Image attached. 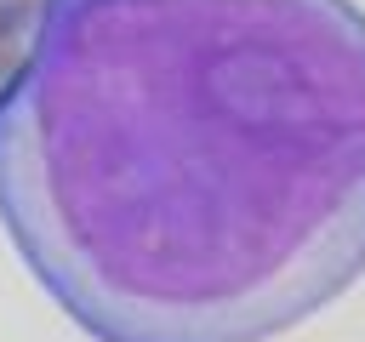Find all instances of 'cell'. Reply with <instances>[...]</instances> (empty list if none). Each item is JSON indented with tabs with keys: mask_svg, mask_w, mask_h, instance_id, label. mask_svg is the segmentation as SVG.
Listing matches in <instances>:
<instances>
[{
	"mask_svg": "<svg viewBox=\"0 0 365 342\" xmlns=\"http://www.w3.org/2000/svg\"><path fill=\"white\" fill-rule=\"evenodd\" d=\"M0 222L91 342L314 319L365 274V6L40 0Z\"/></svg>",
	"mask_w": 365,
	"mask_h": 342,
	"instance_id": "1",
	"label": "cell"
},
{
	"mask_svg": "<svg viewBox=\"0 0 365 342\" xmlns=\"http://www.w3.org/2000/svg\"><path fill=\"white\" fill-rule=\"evenodd\" d=\"M34 17H40V0H0V86L23 68L29 40H34Z\"/></svg>",
	"mask_w": 365,
	"mask_h": 342,
	"instance_id": "2",
	"label": "cell"
}]
</instances>
